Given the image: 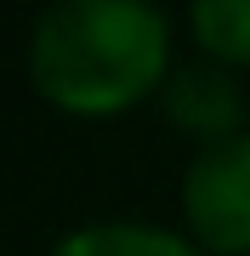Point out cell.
I'll return each instance as SVG.
<instances>
[{"instance_id": "1", "label": "cell", "mask_w": 250, "mask_h": 256, "mask_svg": "<svg viewBox=\"0 0 250 256\" xmlns=\"http://www.w3.org/2000/svg\"><path fill=\"white\" fill-rule=\"evenodd\" d=\"M171 18L148 0H57L34 18L28 74L57 108L114 114L165 86Z\"/></svg>"}, {"instance_id": "2", "label": "cell", "mask_w": 250, "mask_h": 256, "mask_svg": "<svg viewBox=\"0 0 250 256\" xmlns=\"http://www.w3.org/2000/svg\"><path fill=\"white\" fill-rule=\"evenodd\" d=\"M182 216L199 245L250 256V131L205 142L182 171Z\"/></svg>"}, {"instance_id": "3", "label": "cell", "mask_w": 250, "mask_h": 256, "mask_svg": "<svg viewBox=\"0 0 250 256\" xmlns=\"http://www.w3.org/2000/svg\"><path fill=\"white\" fill-rule=\"evenodd\" d=\"M165 114L182 131H199L205 142H222L233 131H245V97L233 86L222 63H182L165 74Z\"/></svg>"}, {"instance_id": "4", "label": "cell", "mask_w": 250, "mask_h": 256, "mask_svg": "<svg viewBox=\"0 0 250 256\" xmlns=\"http://www.w3.org/2000/svg\"><path fill=\"white\" fill-rule=\"evenodd\" d=\"M46 256H205V250L182 228L114 216V222H80V228H68Z\"/></svg>"}, {"instance_id": "5", "label": "cell", "mask_w": 250, "mask_h": 256, "mask_svg": "<svg viewBox=\"0 0 250 256\" xmlns=\"http://www.w3.org/2000/svg\"><path fill=\"white\" fill-rule=\"evenodd\" d=\"M188 28L211 57L222 63H250V0H194Z\"/></svg>"}]
</instances>
